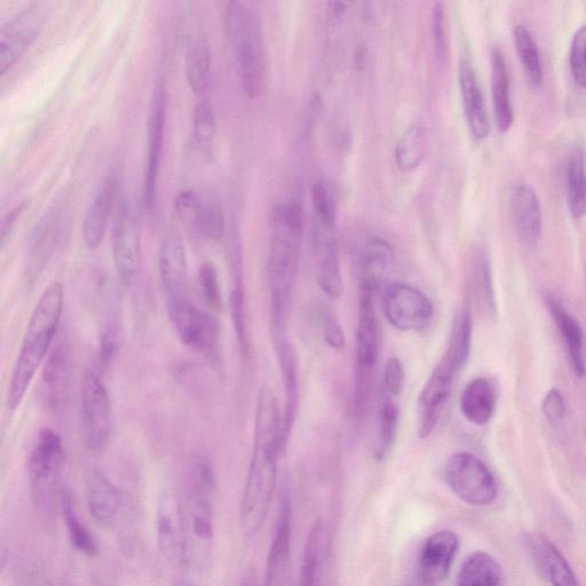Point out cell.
Listing matches in <instances>:
<instances>
[{"label":"cell","instance_id":"obj_50","mask_svg":"<svg viewBox=\"0 0 586 586\" xmlns=\"http://www.w3.org/2000/svg\"><path fill=\"white\" fill-rule=\"evenodd\" d=\"M322 328L324 342L329 347L334 348V350H342L345 347V334L334 313L326 312L323 314Z\"/></svg>","mask_w":586,"mask_h":586},{"label":"cell","instance_id":"obj_20","mask_svg":"<svg viewBox=\"0 0 586 586\" xmlns=\"http://www.w3.org/2000/svg\"><path fill=\"white\" fill-rule=\"evenodd\" d=\"M510 208L520 239L528 245L537 244L542 235V209L534 188L517 182L511 189Z\"/></svg>","mask_w":586,"mask_h":586},{"label":"cell","instance_id":"obj_54","mask_svg":"<svg viewBox=\"0 0 586 586\" xmlns=\"http://www.w3.org/2000/svg\"><path fill=\"white\" fill-rule=\"evenodd\" d=\"M240 586H257L256 574L253 570H248L244 574Z\"/></svg>","mask_w":586,"mask_h":586},{"label":"cell","instance_id":"obj_11","mask_svg":"<svg viewBox=\"0 0 586 586\" xmlns=\"http://www.w3.org/2000/svg\"><path fill=\"white\" fill-rule=\"evenodd\" d=\"M157 551L166 565L177 567L185 564V527L182 502L169 483L157 495L156 503Z\"/></svg>","mask_w":586,"mask_h":586},{"label":"cell","instance_id":"obj_37","mask_svg":"<svg viewBox=\"0 0 586 586\" xmlns=\"http://www.w3.org/2000/svg\"><path fill=\"white\" fill-rule=\"evenodd\" d=\"M513 34L518 57L528 82L534 89H538L543 83V68L535 38L524 25L514 27Z\"/></svg>","mask_w":586,"mask_h":586},{"label":"cell","instance_id":"obj_25","mask_svg":"<svg viewBox=\"0 0 586 586\" xmlns=\"http://www.w3.org/2000/svg\"><path fill=\"white\" fill-rule=\"evenodd\" d=\"M117 180L114 176L107 178L95 194L83 221V239L87 248L97 249L104 241L110 211L116 199Z\"/></svg>","mask_w":586,"mask_h":586},{"label":"cell","instance_id":"obj_41","mask_svg":"<svg viewBox=\"0 0 586 586\" xmlns=\"http://www.w3.org/2000/svg\"><path fill=\"white\" fill-rule=\"evenodd\" d=\"M193 227L205 239L219 241L226 231V220L223 207L215 197H203L199 213Z\"/></svg>","mask_w":586,"mask_h":586},{"label":"cell","instance_id":"obj_55","mask_svg":"<svg viewBox=\"0 0 586 586\" xmlns=\"http://www.w3.org/2000/svg\"><path fill=\"white\" fill-rule=\"evenodd\" d=\"M408 586H433L430 583H427L423 580V578L419 577L417 582L410 583Z\"/></svg>","mask_w":586,"mask_h":586},{"label":"cell","instance_id":"obj_6","mask_svg":"<svg viewBox=\"0 0 586 586\" xmlns=\"http://www.w3.org/2000/svg\"><path fill=\"white\" fill-rule=\"evenodd\" d=\"M63 465L65 448L60 434L43 429L29 456L28 477L36 512L46 525L53 524L58 503H61Z\"/></svg>","mask_w":586,"mask_h":586},{"label":"cell","instance_id":"obj_22","mask_svg":"<svg viewBox=\"0 0 586 586\" xmlns=\"http://www.w3.org/2000/svg\"><path fill=\"white\" fill-rule=\"evenodd\" d=\"M160 275L165 298L187 293V255L178 232H170L164 237L160 249Z\"/></svg>","mask_w":586,"mask_h":586},{"label":"cell","instance_id":"obj_53","mask_svg":"<svg viewBox=\"0 0 586 586\" xmlns=\"http://www.w3.org/2000/svg\"><path fill=\"white\" fill-rule=\"evenodd\" d=\"M347 5V3L342 2L329 3V20H331L334 23H337L338 21L342 20V18L346 14Z\"/></svg>","mask_w":586,"mask_h":586},{"label":"cell","instance_id":"obj_23","mask_svg":"<svg viewBox=\"0 0 586 586\" xmlns=\"http://www.w3.org/2000/svg\"><path fill=\"white\" fill-rule=\"evenodd\" d=\"M528 543L537 567L551 586H581L564 554L548 538L533 535Z\"/></svg>","mask_w":586,"mask_h":586},{"label":"cell","instance_id":"obj_45","mask_svg":"<svg viewBox=\"0 0 586 586\" xmlns=\"http://www.w3.org/2000/svg\"><path fill=\"white\" fill-rule=\"evenodd\" d=\"M432 37L434 57L440 66L445 65L449 54V37L445 5L437 3L432 11Z\"/></svg>","mask_w":586,"mask_h":586},{"label":"cell","instance_id":"obj_43","mask_svg":"<svg viewBox=\"0 0 586 586\" xmlns=\"http://www.w3.org/2000/svg\"><path fill=\"white\" fill-rule=\"evenodd\" d=\"M312 201L315 217L323 231L331 232L336 224V204L334 197L322 181L314 182L312 186Z\"/></svg>","mask_w":586,"mask_h":586},{"label":"cell","instance_id":"obj_12","mask_svg":"<svg viewBox=\"0 0 586 586\" xmlns=\"http://www.w3.org/2000/svg\"><path fill=\"white\" fill-rule=\"evenodd\" d=\"M383 310L391 326L403 332H418L430 326L434 306L414 285L395 282L384 293Z\"/></svg>","mask_w":586,"mask_h":586},{"label":"cell","instance_id":"obj_7","mask_svg":"<svg viewBox=\"0 0 586 586\" xmlns=\"http://www.w3.org/2000/svg\"><path fill=\"white\" fill-rule=\"evenodd\" d=\"M374 295V291L360 287L353 393V414L356 418L367 413L378 360L379 328Z\"/></svg>","mask_w":586,"mask_h":586},{"label":"cell","instance_id":"obj_1","mask_svg":"<svg viewBox=\"0 0 586 586\" xmlns=\"http://www.w3.org/2000/svg\"><path fill=\"white\" fill-rule=\"evenodd\" d=\"M283 450L282 417L276 397L268 387L260 388L252 453L240 504V526L249 540L259 534L267 519Z\"/></svg>","mask_w":586,"mask_h":586},{"label":"cell","instance_id":"obj_44","mask_svg":"<svg viewBox=\"0 0 586 586\" xmlns=\"http://www.w3.org/2000/svg\"><path fill=\"white\" fill-rule=\"evenodd\" d=\"M197 283L201 298L205 305L211 310L218 311L223 306V296H221L219 275L215 265L204 263L197 275Z\"/></svg>","mask_w":586,"mask_h":586},{"label":"cell","instance_id":"obj_47","mask_svg":"<svg viewBox=\"0 0 586 586\" xmlns=\"http://www.w3.org/2000/svg\"><path fill=\"white\" fill-rule=\"evenodd\" d=\"M406 383V371L402 362L392 358L386 362L384 369V390L387 397L397 399L403 392Z\"/></svg>","mask_w":586,"mask_h":586},{"label":"cell","instance_id":"obj_35","mask_svg":"<svg viewBox=\"0 0 586 586\" xmlns=\"http://www.w3.org/2000/svg\"><path fill=\"white\" fill-rule=\"evenodd\" d=\"M426 152V134L421 124L410 125L403 132L395 146V163L402 172H411L424 160Z\"/></svg>","mask_w":586,"mask_h":586},{"label":"cell","instance_id":"obj_15","mask_svg":"<svg viewBox=\"0 0 586 586\" xmlns=\"http://www.w3.org/2000/svg\"><path fill=\"white\" fill-rule=\"evenodd\" d=\"M113 253L118 275L126 287H131L141 273V234L136 212L125 197L117 207Z\"/></svg>","mask_w":586,"mask_h":586},{"label":"cell","instance_id":"obj_27","mask_svg":"<svg viewBox=\"0 0 586 586\" xmlns=\"http://www.w3.org/2000/svg\"><path fill=\"white\" fill-rule=\"evenodd\" d=\"M496 395L494 386L487 378L471 380L462 392L459 408L467 422L483 426L490 422L495 413Z\"/></svg>","mask_w":586,"mask_h":586},{"label":"cell","instance_id":"obj_13","mask_svg":"<svg viewBox=\"0 0 586 586\" xmlns=\"http://www.w3.org/2000/svg\"><path fill=\"white\" fill-rule=\"evenodd\" d=\"M461 370L449 355L443 353L438 366L434 368L419 394L417 402L419 438H429L439 424L453 392L455 378Z\"/></svg>","mask_w":586,"mask_h":586},{"label":"cell","instance_id":"obj_33","mask_svg":"<svg viewBox=\"0 0 586 586\" xmlns=\"http://www.w3.org/2000/svg\"><path fill=\"white\" fill-rule=\"evenodd\" d=\"M316 280L324 295L338 299L344 291L342 271L335 239L319 242V264Z\"/></svg>","mask_w":586,"mask_h":586},{"label":"cell","instance_id":"obj_30","mask_svg":"<svg viewBox=\"0 0 586 586\" xmlns=\"http://www.w3.org/2000/svg\"><path fill=\"white\" fill-rule=\"evenodd\" d=\"M566 180L569 211L574 218H583L586 215V161L581 146L569 150Z\"/></svg>","mask_w":586,"mask_h":586},{"label":"cell","instance_id":"obj_14","mask_svg":"<svg viewBox=\"0 0 586 586\" xmlns=\"http://www.w3.org/2000/svg\"><path fill=\"white\" fill-rule=\"evenodd\" d=\"M49 3H31L6 23L0 37V69L5 75L27 52L49 18Z\"/></svg>","mask_w":586,"mask_h":586},{"label":"cell","instance_id":"obj_42","mask_svg":"<svg viewBox=\"0 0 586 586\" xmlns=\"http://www.w3.org/2000/svg\"><path fill=\"white\" fill-rule=\"evenodd\" d=\"M118 549L126 558H131L136 551L138 540L137 510L131 498L123 494V502L120 514L114 526Z\"/></svg>","mask_w":586,"mask_h":586},{"label":"cell","instance_id":"obj_28","mask_svg":"<svg viewBox=\"0 0 586 586\" xmlns=\"http://www.w3.org/2000/svg\"><path fill=\"white\" fill-rule=\"evenodd\" d=\"M492 94L497 128L501 132H506L513 122V109L508 65H506L503 52L498 47H494L492 51Z\"/></svg>","mask_w":586,"mask_h":586},{"label":"cell","instance_id":"obj_36","mask_svg":"<svg viewBox=\"0 0 586 586\" xmlns=\"http://www.w3.org/2000/svg\"><path fill=\"white\" fill-rule=\"evenodd\" d=\"M551 311L556 318L560 328L562 337H564L568 347L570 361L577 377H583L585 374V364L583 360V332L580 324L573 318L572 315L562 310L561 306L553 302H549Z\"/></svg>","mask_w":586,"mask_h":586},{"label":"cell","instance_id":"obj_17","mask_svg":"<svg viewBox=\"0 0 586 586\" xmlns=\"http://www.w3.org/2000/svg\"><path fill=\"white\" fill-rule=\"evenodd\" d=\"M291 537L292 511L290 494L288 489H284L279 514H277L273 541L267 558L265 586H289Z\"/></svg>","mask_w":586,"mask_h":586},{"label":"cell","instance_id":"obj_38","mask_svg":"<svg viewBox=\"0 0 586 586\" xmlns=\"http://www.w3.org/2000/svg\"><path fill=\"white\" fill-rule=\"evenodd\" d=\"M400 409L394 399L384 394L379 409V427L375 446V457L378 462L384 461L391 454L398 437Z\"/></svg>","mask_w":586,"mask_h":586},{"label":"cell","instance_id":"obj_49","mask_svg":"<svg viewBox=\"0 0 586 586\" xmlns=\"http://www.w3.org/2000/svg\"><path fill=\"white\" fill-rule=\"evenodd\" d=\"M201 202L202 196L194 192V190H182L176 199L178 216L190 226H193L197 213H199Z\"/></svg>","mask_w":586,"mask_h":586},{"label":"cell","instance_id":"obj_5","mask_svg":"<svg viewBox=\"0 0 586 586\" xmlns=\"http://www.w3.org/2000/svg\"><path fill=\"white\" fill-rule=\"evenodd\" d=\"M226 36L235 55L242 89L255 99L264 91L267 62L263 28L258 13L245 2L228 3L225 10Z\"/></svg>","mask_w":586,"mask_h":586},{"label":"cell","instance_id":"obj_29","mask_svg":"<svg viewBox=\"0 0 586 586\" xmlns=\"http://www.w3.org/2000/svg\"><path fill=\"white\" fill-rule=\"evenodd\" d=\"M59 232V217L55 216L54 212H51L36 229L29 258V282H36L39 275L44 271L47 261L50 260L55 245H57Z\"/></svg>","mask_w":586,"mask_h":586},{"label":"cell","instance_id":"obj_4","mask_svg":"<svg viewBox=\"0 0 586 586\" xmlns=\"http://www.w3.org/2000/svg\"><path fill=\"white\" fill-rule=\"evenodd\" d=\"M216 475L207 459L197 461L189 475L182 511L185 527V564L207 570L215 545Z\"/></svg>","mask_w":586,"mask_h":586},{"label":"cell","instance_id":"obj_3","mask_svg":"<svg viewBox=\"0 0 586 586\" xmlns=\"http://www.w3.org/2000/svg\"><path fill=\"white\" fill-rule=\"evenodd\" d=\"M63 302L65 292L62 285L52 283L39 297L30 315L7 390L6 405L11 413L20 408L39 367L49 354L60 326Z\"/></svg>","mask_w":586,"mask_h":586},{"label":"cell","instance_id":"obj_21","mask_svg":"<svg viewBox=\"0 0 586 586\" xmlns=\"http://www.w3.org/2000/svg\"><path fill=\"white\" fill-rule=\"evenodd\" d=\"M458 79L466 122L472 136L478 140L486 139L490 132L489 117L477 74L470 61H459Z\"/></svg>","mask_w":586,"mask_h":586},{"label":"cell","instance_id":"obj_8","mask_svg":"<svg viewBox=\"0 0 586 586\" xmlns=\"http://www.w3.org/2000/svg\"><path fill=\"white\" fill-rule=\"evenodd\" d=\"M166 299L169 318L180 342L213 361L219 356V329L212 316L196 306L188 293Z\"/></svg>","mask_w":586,"mask_h":586},{"label":"cell","instance_id":"obj_24","mask_svg":"<svg viewBox=\"0 0 586 586\" xmlns=\"http://www.w3.org/2000/svg\"><path fill=\"white\" fill-rule=\"evenodd\" d=\"M392 245L382 237L364 242L360 257V287L376 292L387 279L394 264Z\"/></svg>","mask_w":586,"mask_h":586},{"label":"cell","instance_id":"obj_40","mask_svg":"<svg viewBox=\"0 0 586 586\" xmlns=\"http://www.w3.org/2000/svg\"><path fill=\"white\" fill-rule=\"evenodd\" d=\"M193 134L195 144L205 156L215 152L217 138V121L215 112L205 99L195 106L193 116Z\"/></svg>","mask_w":586,"mask_h":586},{"label":"cell","instance_id":"obj_2","mask_svg":"<svg viewBox=\"0 0 586 586\" xmlns=\"http://www.w3.org/2000/svg\"><path fill=\"white\" fill-rule=\"evenodd\" d=\"M268 283L271 321L288 322L304 233V210L299 202L275 205L271 217Z\"/></svg>","mask_w":586,"mask_h":586},{"label":"cell","instance_id":"obj_56","mask_svg":"<svg viewBox=\"0 0 586 586\" xmlns=\"http://www.w3.org/2000/svg\"><path fill=\"white\" fill-rule=\"evenodd\" d=\"M177 586H195V585L188 580H182L178 583Z\"/></svg>","mask_w":586,"mask_h":586},{"label":"cell","instance_id":"obj_32","mask_svg":"<svg viewBox=\"0 0 586 586\" xmlns=\"http://www.w3.org/2000/svg\"><path fill=\"white\" fill-rule=\"evenodd\" d=\"M186 78L190 90L204 99L211 81V53L204 38H196L189 44L185 60Z\"/></svg>","mask_w":586,"mask_h":586},{"label":"cell","instance_id":"obj_31","mask_svg":"<svg viewBox=\"0 0 586 586\" xmlns=\"http://www.w3.org/2000/svg\"><path fill=\"white\" fill-rule=\"evenodd\" d=\"M502 567L489 553L478 551L464 561L456 586H501Z\"/></svg>","mask_w":586,"mask_h":586},{"label":"cell","instance_id":"obj_16","mask_svg":"<svg viewBox=\"0 0 586 586\" xmlns=\"http://www.w3.org/2000/svg\"><path fill=\"white\" fill-rule=\"evenodd\" d=\"M166 122V91L158 84L153 93L149 116V149L144 181V204L153 211L157 202L158 178H160Z\"/></svg>","mask_w":586,"mask_h":586},{"label":"cell","instance_id":"obj_52","mask_svg":"<svg viewBox=\"0 0 586 586\" xmlns=\"http://www.w3.org/2000/svg\"><path fill=\"white\" fill-rule=\"evenodd\" d=\"M26 204H20L18 205L17 208H14L9 215L6 216V218L3 220V224H2V244H5V241L7 239V236L10 235V233L12 232V229L15 225V223H17L18 218L20 217L21 213L23 210H25Z\"/></svg>","mask_w":586,"mask_h":586},{"label":"cell","instance_id":"obj_46","mask_svg":"<svg viewBox=\"0 0 586 586\" xmlns=\"http://www.w3.org/2000/svg\"><path fill=\"white\" fill-rule=\"evenodd\" d=\"M569 63L575 83L586 87V26L578 29L573 37Z\"/></svg>","mask_w":586,"mask_h":586},{"label":"cell","instance_id":"obj_34","mask_svg":"<svg viewBox=\"0 0 586 586\" xmlns=\"http://www.w3.org/2000/svg\"><path fill=\"white\" fill-rule=\"evenodd\" d=\"M60 508L71 545L86 557L93 558L97 556V542H95L93 535L81 517L78 516L73 497L67 490L62 493Z\"/></svg>","mask_w":586,"mask_h":586},{"label":"cell","instance_id":"obj_57","mask_svg":"<svg viewBox=\"0 0 586 586\" xmlns=\"http://www.w3.org/2000/svg\"><path fill=\"white\" fill-rule=\"evenodd\" d=\"M61 586H75V585L70 584V583H65V584H62Z\"/></svg>","mask_w":586,"mask_h":586},{"label":"cell","instance_id":"obj_39","mask_svg":"<svg viewBox=\"0 0 586 586\" xmlns=\"http://www.w3.org/2000/svg\"><path fill=\"white\" fill-rule=\"evenodd\" d=\"M323 541L324 525L322 520H316L306 540L302 566H300L299 586H318Z\"/></svg>","mask_w":586,"mask_h":586},{"label":"cell","instance_id":"obj_26","mask_svg":"<svg viewBox=\"0 0 586 586\" xmlns=\"http://www.w3.org/2000/svg\"><path fill=\"white\" fill-rule=\"evenodd\" d=\"M71 377V356L65 344L54 348L47 360L42 384L44 400L51 409L60 408L67 400Z\"/></svg>","mask_w":586,"mask_h":586},{"label":"cell","instance_id":"obj_18","mask_svg":"<svg viewBox=\"0 0 586 586\" xmlns=\"http://www.w3.org/2000/svg\"><path fill=\"white\" fill-rule=\"evenodd\" d=\"M461 541L451 530H440L425 541L419 556V577L432 585L448 576Z\"/></svg>","mask_w":586,"mask_h":586},{"label":"cell","instance_id":"obj_51","mask_svg":"<svg viewBox=\"0 0 586 586\" xmlns=\"http://www.w3.org/2000/svg\"><path fill=\"white\" fill-rule=\"evenodd\" d=\"M542 410L543 414L546 418H548V421L551 424L557 425L562 421L566 410L565 400L557 388H552V390L546 394V397L543 401Z\"/></svg>","mask_w":586,"mask_h":586},{"label":"cell","instance_id":"obj_19","mask_svg":"<svg viewBox=\"0 0 586 586\" xmlns=\"http://www.w3.org/2000/svg\"><path fill=\"white\" fill-rule=\"evenodd\" d=\"M87 510L97 524L114 529L123 502V493L113 481L99 470H94L86 482Z\"/></svg>","mask_w":586,"mask_h":586},{"label":"cell","instance_id":"obj_10","mask_svg":"<svg viewBox=\"0 0 586 586\" xmlns=\"http://www.w3.org/2000/svg\"><path fill=\"white\" fill-rule=\"evenodd\" d=\"M81 405L86 446L100 454L112 441L114 416L107 387L94 371L87 370L83 376Z\"/></svg>","mask_w":586,"mask_h":586},{"label":"cell","instance_id":"obj_48","mask_svg":"<svg viewBox=\"0 0 586 586\" xmlns=\"http://www.w3.org/2000/svg\"><path fill=\"white\" fill-rule=\"evenodd\" d=\"M17 586H55L44 568L33 560L23 561L18 569Z\"/></svg>","mask_w":586,"mask_h":586},{"label":"cell","instance_id":"obj_9","mask_svg":"<svg viewBox=\"0 0 586 586\" xmlns=\"http://www.w3.org/2000/svg\"><path fill=\"white\" fill-rule=\"evenodd\" d=\"M445 480L459 500L472 506H488L496 501L498 488L492 472L471 453H457L448 459Z\"/></svg>","mask_w":586,"mask_h":586}]
</instances>
